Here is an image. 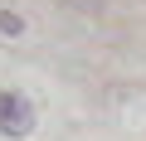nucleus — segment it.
<instances>
[{"label": "nucleus", "instance_id": "nucleus-1", "mask_svg": "<svg viewBox=\"0 0 146 141\" xmlns=\"http://www.w3.org/2000/svg\"><path fill=\"white\" fill-rule=\"evenodd\" d=\"M0 131L5 136H29L34 131V107L20 93H0Z\"/></svg>", "mask_w": 146, "mask_h": 141}, {"label": "nucleus", "instance_id": "nucleus-2", "mask_svg": "<svg viewBox=\"0 0 146 141\" xmlns=\"http://www.w3.org/2000/svg\"><path fill=\"white\" fill-rule=\"evenodd\" d=\"M0 29H10V34H15V29H20V20H15V15H0Z\"/></svg>", "mask_w": 146, "mask_h": 141}]
</instances>
